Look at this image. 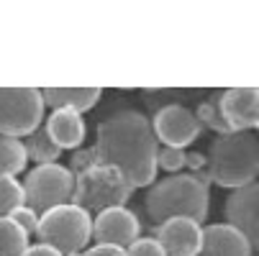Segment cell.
<instances>
[{"instance_id": "e0dca14e", "label": "cell", "mask_w": 259, "mask_h": 256, "mask_svg": "<svg viewBox=\"0 0 259 256\" xmlns=\"http://www.w3.org/2000/svg\"><path fill=\"white\" fill-rule=\"evenodd\" d=\"M26 154H28V159H33L36 162V167L39 164H57V159H59V154H62V149L49 138V133L41 128V131H33L31 136H26Z\"/></svg>"}, {"instance_id": "603a6c76", "label": "cell", "mask_w": 259, "mask_h": 256, "mask_svg": "<svg viewBox=\"0 0 259 256\" xmlns=\"http://www.w3.org/2000/svg\"><path fill=\"white\" fill-rule=\"evenodd\" d=\"M126 256H167V253H164V248L157 243V238H136V241L128 246Z\"/></svg>"}, {"instance_id": "cb8c5ba5", "label": "cell", "mask_w": 259, "mask_h": 256, "mask_svg": "<svg viewBox=\"0 0 259 256\" xmlns=\"http://www.w3.org/2000/svg\"><path fill=\"white\" fill-rule=\"evenodd\" d=\"M95 164H98L95 149H82V151H77L75 157H72L69 172H72V174H80V172H85V169H90V167H95Z\"/></svg>"}, {"instance_id": "ffe728a7", "label": "cell", "mask_w": 259, "mask_h": 256, "mask_svg": "<svg viewBox=\"0 0 259 256\" xmlns=\"http://www.w3.org/2000/svg\"><path fill=\"white\" fill-rule=\"evenodd\" d=\"M198 123L200 126H208L210 131H215L218 136L221 133H229V128H226V123H224V118H221V113H218V105H215V97L213 100H205V103H200L198 105Z\"/></svg>"}, {"instance_id": "4fadbf2b", "label": "cell", "mask_w": 259, "mask_h": 256, "mask_svg": "<svg viewBox=\"0 0 259 256\" xmlns=\"http://www.w3.org/2000/svg\"><path fill=\"white\" fill-rule=\"evenodd\" d=\"M198 256H254L249 241L229 223H213L203 228Z\"/></svg>"}, {"instance_id": "d4e9b609", "label": "cell", "mask_w": 259, "mask_h": 256, "mask_svg": "<svg viewBox=\"0 0 259 256\" xmlns=\"http://www.w3.org/2000/svg\"><path fill=\"white\" fill-rule=\"evenodd\" d=\"M77 256H126V248H118V246H93L88 248L85 253H77Z\"/></svg>"}, {"instance_id": "44dd1931", "label": "cell", "mask_w": 259, "mask_h": 256, "mask_svg": "<svg viewBox=\"0 0 259 256\" xmlns=\"http://www.w3.org/2000/svg\"><path fill=\"white\" fill-rule=\"evenodd\" d=\"M157 167H162L169 174L180 172L185 167V151L182 149H172V146H164V149L157 151Z\"/></svg>"}, {"instance_id": "5bb4252c", "label": "cell", "mask_w": 259, "mask_h": 256, "mask_svg": "<svg viewBox=\"0 0 259 256\" xmlns=\"http://www.w3.org/2000/svg\"><path fill=\"white\" fill-rule=\"evenodd\" d=\"M49 138L59 146V149H77V146L85 141V121L80 113L67 111V108H59L54 111L47 121Z\"/></svg>"}, {"instance_id": "5b68a950", "label": "cell", "mask_w": 259, "mask_h": 256, "mask_svg": "<svg viewBox=\"0 0 259 256\" xmlns=\"http://www.w3.org/2000/svg\"><path fill=\"white\" fill-rule=\"evenodd\" d=\"M134 187L121 177L118 169L95 164L80 174H75V190H72V205L88 213H103L108 208H123L131 197Z\"/></svg>"}, {"instance_id": "3957f363", "label": "cell", "mask_w": 259, "mask_h": 256, "mask_svg": "<svg viewBox=\"0 0 259 256\" xmlns=\"http://www.w3.org/2000/svg\"><path fill=\"white\" fill-rule=\"evenodd\" d=\"M208 187H203L200 182H195L190 174H169L162 182L149 187L146 192V213L159 226L172 218H188L195 221L198 226L208 218Z\"/></svg>"}, {"instance_id": "8fae6325", "label": "cell", "mask_w": 259, "mask_h": 256, "mask_svg": "<svg viewBox=\"0 0 259 256\" xmlns=\"http://www.w3.org/2000/svg\"><path fill=\"white\" fill-rule=\"evenodd\" d=\"M139 218L128 208H108L98 213V218L93 221V238L100 246L128 248L139 238Z\"/></svg>"}, {"instance_id": "4316f807", "label": "cell", "mask_w": 259, "mask_h": 256, "mask_svg": "<svg viewBox=\"0 0 259 256\" xmlns=\"http://www.w3.org/2000/svg\"><path fill=\"white\" fill-rule=\"evenodd\" d=\"M21 256H59L54 248H49V246H44V243H36V246H28Z\"/></svg>"}, {"instance_id": "484cf974", "label": "cell", "mask_w": 259, "mask_h": 256, "mask_svg": "<svg viewBox=\"0 0 259 256\" xmlns=\"http://www.w3.org/2000/svg\"><path fill=\"white\" fill-rule=\"evenodd\" d=\"M185 167H190V172L203 169V167H205V154H198V151H193V154H185Z\"/></svg>"}, {"instance_id": "7a4b0ae2", "label": "cell", "mask_w": 259, "mask_h": 256, "mask_svg": "<svg viewBox=\"0 0 259 256\" xmlns=\"http://www.w3.org/2000/svg\"><path fill=\"white\" fill-rule=\"evenodd\" d=\"M210 182L229 190H239L256 182L259 172V141L251 131H229L215 136L210 154L205 157Z\"/></svg>"}, {"instance_id": "8992f818", "label": "cell", "mask_w": 259, "mask_h": 256, "mask_svg": "<svg viewBox=\"0 0 259 256\" xmlns=\"http://www.w3.org/2000/svg\"><path fill=\"white\" fill-rule=\"evenodd\" d=\"M23 202L36 215H41L52 208L67 205L75 190V174L69 167L62 164H39L26 174L23 182Z\"/></svg>"}, {"instance_id": "277c9868", "label": "cell", "mask_w": 259, "mask_h": 256, "mask_svg": "<svg viewBox=\"0 0 259 256\" xmlns=\"http://www.w3.org/2000/svg\"><path fill=\"white\" fill-rule=\"evenodd\" d=\"M36 238H39V243L54 248L59 256L82 253V248L93 238V218L88 210L72 202L52 208L39 215Z\"/></svg>"}, {"instance_id": "6da1fadb", "label": "cell", "mask_w": 259, "mask_h": 256, "mask_svg": "<svg viewBox=\"0 0 259 256\" xmlns=\"http://www.w3.org/2000/svg\"><path fill=\"white\" fill-rule=\"evenodd\" d=\"M98 164L113 167L128 185L149 187L157 174L159 141L152 131V121L139 111H118L98 126L95 141Z\"/></svg>"}, {"instance_id": "ac0fdd59", "label": "cell", "mask_w": 259, "mask_h": 256, "mask_svg": "<svg viewBox=\"0 0 259 256\" xmlns=\"http://www.w3.org/2000/svg\"><path fill=\"white\" fill-rule=\"evenodd\" d=\"M28 248V236L11 221L0 215V256H21Z\"/></svg>"}, {"instance_id": "52a82bcc", "label": "cell", "mask_w": 259, "mask_h": 256, "mask_svg": "<svg viewBox=\"0 0 259 256\" xmlns=\"http://www.w3.org/2000/svg\"><path fill=\"white\" fill-rule=\"evenodd\" d=\"M44 118L41 90L36 87H0V133L21 138L39 131Z\"/></svg>"}, {"instance_id": "9c48e42d", "label": "cell", "mask_w": 259, "mask_h": 256, "mask_svg": "<svg viewBox=\"0 0 259 256\" xmlns=\"http://www.w3.org/2000/svg\"><path fill=\"white\" fill-rule=\"evenodd\" d=\"M215 105L229 131H254L259 126L256 87H229L215 97Z\"/></svg>"}, {"instance_id": "30bf717a", "label": "cell", "mask_w": 259, "mask_h": 256, "mask_svg": "<svg viewBox=\"0 0 259 256\" xmlns=\"http://www.w3.org/2000/svg\"><path fill=\"white\" fill-rule=\"evenodd\" d=\"M226 221L231 228H236L251 246V251L256 253L259 246V185L251 182V185H244L239 190H234L226 200Z\"/></svg>"}, {"instance_id": "2e32d148", "label": "cell", "mask_w": 259, "mask_h": 256, "mask_svg": "<svg viewBox=\"0 0 259 256\" xmlns=\"http://www.w3.org/2000/svg\"><path fill=\"white\" fill-rule=\"evenodd\" d=\"M28 154L21 138L0 136V177H13L26 169Z\"/></svg>"}, {"instance_id": "d6986e66", "label": "cell", "mask_w": 259, "mask_h": 256, "mask_svg": "<svg viewBox=\"0 0 259 256\" xmlns=\"http://www.w3.org/2000/svg\"><path fill=\"white\" fill-rule=\"evenodd\" d=\"M23 202V187L16 177H0V215L8 218Z\"/></svg>"}, {"instance_id": "7402d4cb", "label": "cell", "mask_w": 259, "mask_h": 256, "mask_svg": "<svg viewBox=\"0 0 259 256\" xmlns=\"http://www.w3.org/2000/svg\"><path fill=\"white\" fill-rule=\"evenodd\" d=\"M11 221L26 233V236H31V233H36V223H39V215H36L31 208H26V205H21L18 210H13L11 215Z\"/></svg>"}, {"instance_id": "7c38bea8", "label": "cell", "mask_w": 259, "mask_h": 256, "mask_svg": "<svg viewBox=\"0 0 259 256\" xmlns=\"http://www.w3.org/2000/svg\"><path fill=\"white\" fill-rule=\"evenodd\" d=\"M203 228L188 218H172L157 226V243L167 256H198Z\"/></svg>"}, {"instance_id": "9a60e30c", "label": "cell", "mask_w": 259, "mask_h": 256, "mask_svg": "<svg viewBox=\"0 0 259 256\" xmlns=\"http://www.w3.org/2000/svg\"><path fill=\"white\" fill-rule=\"evenodd\" d=\"M100 87H47L41 90V100L44 105L54 108H67V111H75V113H85L100 100Z\"/></svg>"}, {"instance_id": "ba28073f", "label": "cell", "mask_w": 259, "mask_h": 256, "mask_svg": "<svg viewBox=\"0 0 259 256\" xmlns=\"http://www.w3.org/2000/svg\"><path fill=\"white\" fill-rule=\"evenodd\" d=\"M152 131L164 146L185 149L203 133V126L198 123L195 113H190L185 105H164L152 121Z\"/></svg>"}]
</instances>
